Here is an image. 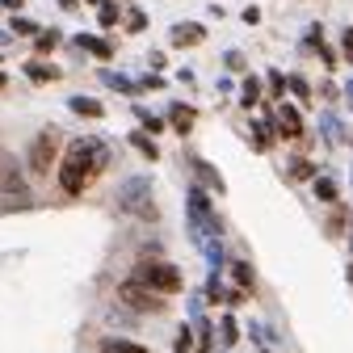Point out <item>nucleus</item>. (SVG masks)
I'll return each mask as SVG.
<instances>
[{
  "instance_id": "1",
  "label": "nucleus",
  "mask_w": 353,
  "mask_h": 353,
  "mask_svg": "<svg viewBox=\"0 0 353 353\" xmlns=\"http://www.w3.org/2000/svg\"><path fill=\"white\" fill-rule=\"evenodd\" d=\"M110 164V148L93 135H80L68 143V152L59 156V190L63 194H84L88 185L97 181Z\"/></svg>"
},
{
  "instance_id": "2",
  "label": "nucleus",
  "mask_w": 353,
  "mask_h": 353,
  "mask_svg": "<svg viewBox=\"0 0 353 353\" xmlns=\"http://www.w3.org/2000/svg\"><path fill=\"white\" fill-rule=\"evenodd\" d=\"M135 282L148 286L152 294L168 299V294L181 290V270H176V265H168V261H139V265H135Z\"/></svg>"
},
{
  "instance_id": "3",
  "label": "nucleus",
  "mask_w": 353,
  "mask_h": 353,
  "mask_svg": "<svg viewBox=\"0 0 353 353\" xmlns=\"http://www.w3.org/2000/svg\"><path fill=\"white\" fill-rule=\"evenodd\" d=\"M185 210H190V236H194L198 244H210V240H219V219H214V210H210V198H206V190H202V185H194V190H190V198H185Z\"/></svg>"
},
{
  "instance_id": "4",
  "label": "nucleus",
  "mask_w": 353,
  "mask_h": 353,
  "mask_svg": "<svg viewBox=\"0 0 353 353\" xmlns=\"http://www.w3.org/2000/svg\"><path fill=\"white\" fill-rule=\"evenodd\" d=\"M118 210L139 214V219H156V202H152V181L148 176H130L118 194Z\"/></svg>"
},
{
  "instance_id": "5",
  "label": "nucleus",
  "mask_w": 353,
  "mask_h": 353,
  "mask_svg": "<svg viewBox=\"0 0 353 353\" xmlns=\"http://www.w3.org/2000/svg\"><path fill=\"white\" fill-rule=\"evenodd\" d=\"M30 172H38V176H47L51 172V164H55V130H38V135L30 139Z\"/></svg>"
},
{
  "instance_id": "6",
  "label": "nucleus",
  "mask_w": 353,
  "mask_h": 353,
  "mask_svg": "<svg viewBox=\"0 0 353 353\" xmlns=\"http://www.w3.org/2000/svg\"><path fill=\"white\" fill-rule=\"evenodd\" d=\"M118 299H122L126 307H135V312H164V299L152 294L148 286H139L135 278H126V282L118 286Z\"/></svg>"
},
{
  "instance_id": "7",
  "label": "nucleus",
  "mask_w": 353,
  "mask_h": 353,
  "mask_svg": "<svg viewBox=\"0 0 353 353\" xmlns=\"http://www.w3.org/2000/svg\"><path fill=\"white\" fill-rule=\"evenodd\" d=\"M0 194H5V202L17 194V198H30L26 194V176H21V168H17V156L13 152H5L0 148Z\"/></svg>"
},
{
  "instance_id": "8",
  "label": "nucleus",
  "mask_w": 353,
  "mask_h": 353,
  "mask_svg": "<svg viewBox=\"0 0 353 353\" xmlns=\"http://www.w3.org/2000/svg\"><path fill=\"white\" fill-rule=\"evenodd\" d=\"M274 130H278V135H286V139H299V135H303V118H299V105L282 101V105H278V114H274Z\"/></svg>"
},
{
  "instance_id": "9",
  "label": "nucleus",
  "mask_w": 353,
  "mask_h": 353,
  "mask_svg": "<svg viewBox=\"0 0 353 353\" xmlns=\"http://www.w3.org/2000/svg\"><path fill=\"white\" fill-rule=\"evenodd\" d=\"M72 42H76L80 51L97 55V59H114V42H110V38H97V34H76Z\"/></svg>"
},
{
  "instance_id": "10",
  "label": "nucleus",
  "mask_w": 353,
  "mask_h": 353,
  "mask_svg": "<svg viewBox=\"0 0 353 353\" xmlns=\"http://www.w3.org/2000/svg\"><path fill=\"white\" fill-rule=\"evenodd\" d=\"M194 118H198V110H194V105H181V101H176V105H168V126H176L181 135H190Z\"/></svg>"
},
{
  "instance_id": "11",
  "label": "nucleus",
  "mask_w": 353,
  "mask_h": 353,
  "mask_svg": "<svg viewBox=\"0 0 353 353\" xmlns=\"http://www.w3.org/2000/svg\"><path fill=\"white\" fill-rule=\"evenodd\" d=\"M190 168L198 172V181H202L206 190H219V194H223V176H219V168H210V164H206V160H198V156L190 160Z\"/></svg>"
},
{
  "instance_id": "12",
  "label": "nucleus",
  "mask_w": 353,
  "mask_h": 353,
  "mask_svg": "<svg viewBox=\"0 0 353 353\" xmlns=\"http://www.w3.org/2000/svg\"><path fill=\"white\" fill-rule=\"evenodd\" d=\"M26 76H30L34 84H51V80H59L63 72H59L55 63H38V59H30V63H26Z\"/></svg>"
},
{
  "instance_id": "13",
  "label": "nucleus",
  "mask_w": 353,
  "mask_h": 353,
  "mask_svg": "<svg viewBox=\"0 0 353 353\" xmlns=\"http://www.w3.org/2000/svg\"><path fill=\"white\" fill-rule=\"evenodd\" d=\"M68 110H72V114H80V118H105V105H101L97 97H72V101H68Z\"/></svg>"
},
{
  "instance_id": "14",
  "label": "nucleus",
  "mask_w": 353,
  "mask_h": 353,
  "mask_svg": "<svg viewBox=\"0 0 353 353\" xmlns=\"http://www.w3.org/2000/svg\"><path fill=\"white\" fill-rule=\"evenodd\" d=\"M312 194L320 198V202H336V176H328V172H320L316 181H312Z\"/></svg>"
},
{
  "instance_id": "15",
  "label": "nucleus",
  "mask_w": 353,
  "mask_h": 353,
  "mask_svg": "<svg viewBox=\"0 0 353 353\" xmlns=\"http://www.w3.org/2000/svg\"><path fill=\"white\" fill-rule=\"evenodd\" d=\"M101 80H105L110 88H118V93H126V97H135V93H139V84L130 80V76H122V72H101Z\"/></svg>"
},
{
  "instance_id": "16",
  "label": "nucleus",
  "mask_w": 353,
  "mask_h": 353,
  "mask_svg": "<svg viewBox=\"0 0 353 353\" xmlns=\"http://www.w3.org/2000/svg\"><path fill=\"white\" fill-rule=\"evenodd\" d=\"M101 353H152V349H143L135 341H122V336H105L101 341Z\"/></svg>"
},
{
  "instance_id": "17",
  "label": "nucleus",
  "mask_w": 353,
  "mask_h": 353,
  "mask_svg": "<svg viewBox=\"0 0 353 353\" xmlns=\"http://www.w3.org/2000/svg\"><path fill=\"white\" fill-rule=\"evenodd\" d=\"M274 118H261V122H252V139H256V148L261 152H270L274 148V126H270Z\"/></svg>"
},
{
  "instance_id": "18",
  "label": "nucleus",
  "mask_w": 353,
  "mask_h": 353,
  "mask_svg": "<svg viewBox=\"0 0 353 353\" xmlns=\"http://www.w3.org/2000/svg\"><path fill=\"white\" fill-rule=\"evenodd\" d=\"M130 148H135L143 160H156L160 156V148H156V139L152 135H143V130H135V135H130Z\"/></svg>"
},
{
  "instance_id": "19",
  "label": "nucleus",
  "mask_w": 353,
  "mask_h": 353,
  "mask_svg": "<svg viewBox=\"0 0 353 353\" xmlns=\"http://www.w3.org/2000/svg\"><path fill=\"white\" fill-rule=\"evenodd\" d=\"M202 38H206L202 26H172V42H176V47H185V42H202Z\"/></svg>"
},
{
  "instance_id": "20",
  "label": "nucleus",
  "mask_w": 353,
  "mask_h": 353,
  "mask_svg": "<svg viewBox=\"0 0 353 353\" xmlns=\"http://www.w3.org/2000/svg\"><path fill=\"white\" fill-rule=\"evenodd\" d=\"M59 47V30H38L34 34V51L38 55H47V51H55Z\"/></svg>"
},
{
  "instance_id": "21",
  "label": "nucleus",
  "mask_w": 353,
  "mask_h": 353,
  "mask_svg": "<svg viewBox=\"0 0 353 353\" xmlns=\"http://www.w3.org/2000/svg\"><path fill=\"white\" fill-rule=\"evenodd\" d=\"M240 88H244V93H240V105H248V110H252V105L261 101V93H265V88H261V80H256V76H248V80H244Z\"/></svg>"
},
{
  "instance_id": "22",
  "label": "nucleus",
  "mask_w": 353,
  "mask_h": 353,
  "mask_svg": "<svg viewBox=\"0 0 353 353\" xmlns=\"http://www.w3.org/2000/svg\"><path fill=\"white\" fill-rule=\"evenodd\" d=\"M97 26L101 30H114L118 26V5H114V0H101V5H97Z\"/></svg>"
},
{
  "instance_id": "23",
  "label": "nucleus",
  "mask_w": 353,
  "mask_h": 353,
  "mask_svg": "<svg viewBox=\"0 0 353 353\" xmlns=\"http://www.w3.org/2000/svg\"><path fill=\"white\" fill-rule=\"evenodd\" d=\"M265 93H274V97H286V76L274 68V72H265Z\"/></svg>"
},
{
  "instance_id": "24",
  "label": "nucleus",
  "mask_w": 353,
  "mask_h": 353,
  "mask_svg": "<svg viewBox=\"0 0 353 353\" xmlns=\"http://www.w3.org/2000/svg\"><path fill=\"white\" fill-rule=\"evenodd\" d=\"M135 114H139V122H143V135H152V139H156L160 130H164V122H160L156 114H148V110H135Z\"/></svg>"
},
{
  "instance_id": "25",
  "label": "nucleus",
  "mask_w": 353,
  "mask_h": 353,
  "mask_svg": "<svg viewBox=\"0 0 353 353\" xmlns=\"http://www.w3.org/2000/svg\"><path fill=\"white\" fill-rule=\"evenodd\" d=\"M126 30H130V34H143V30H148V13H143V9H130V13H126Z\"/></svg>"
},
{
  "instance_id": "26",
  "label": "nucleus",
  "mask_w": 353,
  "mask_h": 353,
  "mask_svg": "<svg viewBox=\"0 0 353 353\" xmlns=\"http://www.w3.org/2000/svg\"><path fill=\"white\" fill-rule=\"evenodd\" d=\"M286 88H290V93H294L299 101L312 97V88H307V80H303V76H286Z\"/></svg>"
},
{
  "instance_id": "27",
  "label": "nucleus",
  "mask_w": 353,
  "mask_h": 353,
  "mask_svg": "<svg viewBox=\"0 0 353 353\" xmlns=\"http://www.w3.org/2000/svg\"><path fill=\"white\" fill-rule=\"evenodd\" d=\"M320 122H324V135H328V143H341V126H336V114H324Z\"/></svg>"
},
{
  "instance_id": "28",
  "label": "nucleus",
  "mask_w": 353,
  "mask_h": 353,
  "mask_svg": "<svg viewBox=\"0 0 353 353\" xmlns=\"http://www.w3.org/2000/svg\"><path fill=\"white\" fill-rule=\"evenodd\" d=\"M236 282H240V290L252 286V265H248V261H236Z\"/></svg>"
},
{
  "instance_id": "29",
  "label": "nucleus",
  "mask_w": 353,
  "mask_h": 353,
  "mask_svg": "<svg viewBox=\"0 0 353 353\" xmlns=\"http://www.w3.org/2000/svg\"><path fill=\"white\" fill-rule=\"evenodd\" d=\"M9 30H13V34H38V21H30V17H13Z\"/></svg>"
},
{
  "instance_id": "30",
  "label": "nucleus",
  "mask_w": 353,
  "mask_h": 353,
  "mask_svg": "<svg viewBox=\"0 0 353 353\" xmlns=\"http://www.w3.org/2000/svg\"><path fill=\"white\" fill-rule=\"evenodd\" d=\"M190 345H194V332L181 328V332H176V349H172V353H190Z\"/></svg>"
},
{
  "instance_id": "31",
  "label": "nucleus",
  "mask_w": 353,
  "mask_h": 353,
  "mask_svg": "<svg viewBox=\"0 0 353 353\" xmlns=\"http://www.w3.org/2000/svg\"><path fill=\"white\" fill-rule=\"evenodd\" d=\"M236 336H240V332H236V320L223 316V345H236Z\"/></svg>"
},
{
  "instance_id": "32",
  "label": "nucleus",
  "mask_w": 353,
  "mask_h": 353,
  "mask_svg": "<svg viewBox=\"0 0 353 353\" xmlns=\"http://www.w3.org/2000/svg\"><path fill=\"white\" fill-rule=\"evenodd\" d=\"M341 55L353 63V30H345V34H341Z\"/></svg>"
},
{
  "instance_id": "33",
  "label": "nucleus",
  "mask_w": 353,
  "mask_h": 353,
  "mask_svg": "<svg viewBox=\"0 0 353 353\" xmlns=\"http://www.w3.org/2000/svg\"><path fill=\"white\" fill-rule=\"evenodd\" d=\"M135 84H139V93H143V88H152V93H156V88H164L160 76H143V80H135Z\"/></svg>"
},
{
  "instance_id": "34",
  "label": "nucleus",
  "mask_w": 353,
  "mask_h": 353,
  "mask_svg": "<svg viewBox=\"0 0 353 353\" xmlns=\"http://www.w3.org/2000/svg\"><path fill=\"white\" fill-rule=\"evenodd\" d=\"M240 21H244V26H256V21H261V9H256V5H252V9H244V17H240Z\"/></svg>"
},
{
  "instance_id": "35",
  "label": "nucleus",
  "mask_w": 353,
  "mask_h": 353,
  "mask_svg": "<svg viewBox=\"0 0 353 353\" xmlns=\"http://www.w3.org/2000/svg\"><path fill=\"white\" fill-rule=\"evenodd\" d=\"M228 68L240 72V68H244V55H240V51H228Z\"/></svg>"
},
{
  "instance_id": "36",
  "label": "nucleus",
  "mask_w": 353,
  "mask_h": 353,
  "mask_svg": "<svg viewBox=\"0 0 353 353\" xmlns=\"http://www.w3.org/2000/svg\"><path fill=\"white\" fill-rule=\"evenodd\" d=\"M320 59H324V63H336V51H332V47H324V42H320Z\"/></svg>"
},
{
  "instance_id": "37",
  "label": "nucleus",
  "mask_w": 353,
  "mask_h": 353,
  "mask_svg": "<svg viewBox=\"0 0 353 353\" xmlns=\"http://www.w3.org/2000/svg\"><path fill=\"white\" fill-rule=\"evenodd\" d=\"M198 353H210V328H206V324H202V349H198Z\"/></svg>"
},
{
  "instance_id": "38",
  "label": "nucleus",
  "mask_w": 353,
  "mask_h": 353,
  "mask_svg": "<svg viewBox=\"0 0 353 353\" xmlns=\"http://www.w3.org/2000/svg\"><path fill=\"white\" fill-rule=\"evenodd\" d=\"M0 5H5V9H21V0H0Z\"/></svg>"
},
{
  "instance_id": "39",
  "label": "nucleus",
  "mask_w": 353,
  "mask_h": 353,
  "mask_svg": "<svg viewBox=\"0 0 353 353\" xmlns=\"http://www.w3.org/2000/svg\"><path fill=\"white\" fill-rule=\"evenodd\" d=\"M59 5H63V9H76V0H59Z\"/></svg>"
},
{
  "instance_id": "40",
  "label": "nucleus",
  "mask_w": 353,
  "mask_h": 353,
  "mask_svg": "<svg viewBox=\"0 0 353 353\" xmlns=\"http://www.w3.org/2000/svg\"><path fill=\"white\" fill-rule=\"evenodd\" d=\"M5 84H9V76H5V72H0V88H5Z\"/></svg>"
},
{
  "instance_id": "41",
  "label": "nucleus",
  "mask_w": 353,
  "mask_h": 353,
  "mask_svg": "<svg viewBox=\"0 0 353 353\" xmlns=\"http://www.w3.org/2000/svg\"><path fill=\"white\" fill-rule=\"evenodd\" d=\"M84 5H101V0H84Z\"/></svg>"
},
{
  "instance_id": "42",
  "label": "nucleus",
  "mask_w": 353,
  "mask_h": 353,
  "mask_svg": "<svg viewBox=\"0 0 353 353\" xmlns=\"http://www.w3.org/2000/svg\"><path fill=\"white\" fill-rule=\"evenodd\" d=\"M349 278H353V265H349Z\"/></svg>"
}]
</instances>
